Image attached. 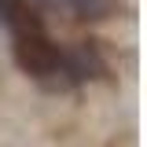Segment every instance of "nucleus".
Wrapping results in <instances>:
<instances>
[{
	"label": "nucleus",
	"mask_w": 147,
	"mask_h": 147,
	"mask_svg": "<svg viewBox=\"0 0 147 147\" xmlns=\"http://www.w3.org/2000/svg\"><path fill=\"white\" fill-rule=\"evenodd\" d=\"M18 7H26V0H0V22H4L7 15H15Z\"/></svg>",
	"instance_id": "4"
},
{
	"label": "nucleus",
	"mask_w": 147,
	"mask_h": 147,
	"mask_svg": "<svg viewBox=\"0 0 147 147\" xmlns=\"http://www.w3.org/2000/svg\"><path fill=\"white\" fill-rule=\"evenodd\" d=\"M66 11L85 26H99L121 11V0H66Z\"/></svg>",
	"instance_id": "3"
},
{
	"label": "nucleus",
	"mask_w": 147,
	"mask_h": 147,
	"mask_svg": "<svg viewBox=\"0 0 147 147\" xmlns=\"http://www.w3.org/2000/svg\"><path fill=\"white\" fill-rule=\"evenodd\" d=\"M11 55H15L18 70L33 81H40L44 88H70L59 74V44L44 33V22L15 30L11 33Z\"/></svg>",
	"instance_id": "1"
},
{
	"label": "nucleus",
	"mask_w": 147,
	"mask_h": 147,
	"mask_svg": "<svg viewBox=\"0 0 147 147\" xmlns=\"http://www.w3.org/2000/svg\"><path fill=\"white\" fill-rule=\"evenodd\" d=\"M59 74L66 85H88L107 74V55L99 48L96 37H81V40H66L59 44Z\"/></svg>",
	"instance_id": "2"
},
{
	"label": "nucleus",
	"mask_w": 147,
	"mask_h": 147,
	"mask_svg": "<svg viewBox=\"0 0 147 147\" xmlns=\"http://www.w3.org/2000/svg\"><path fill=\"white\" fill-rule=\"evenodd\" d=\"M0 26H4V22H0Z\"/></svg>",
	"instance_id": "5"
}]
</instances>
